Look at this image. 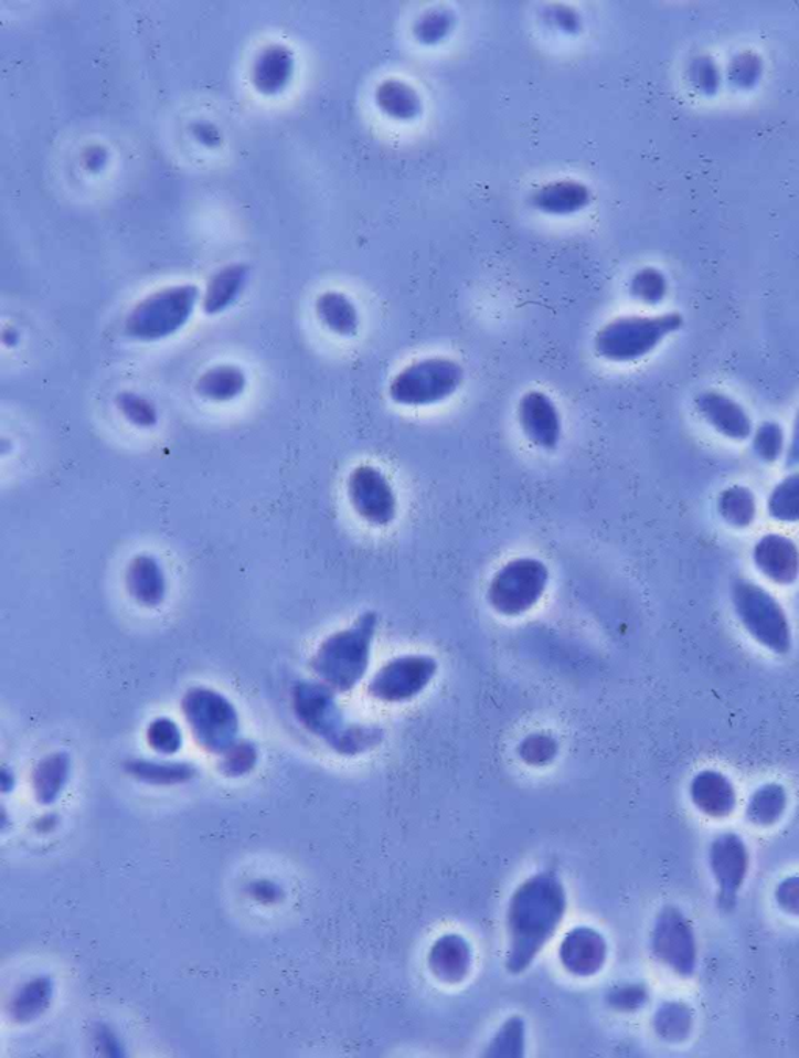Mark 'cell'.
<instances>
[{
	"instance_id": "1",
	"label": "cell",
	"mask_w": 799,
	"mask_h": 1058,
	"mask_svg": "<svg viewBox=\"0 0 799 1058\" xmlns=\"http://www.w3.org/2000/svg\"><path fill=\"white\" fill-rule=\"evenodd\" d=\"M684 324L678 313L665 315H629L603 325L594 338L599 358L614 364H631L653 353L670 335Z\"/></svg>"
},
{
	"instance_id": "2",
	"label": "cell",
	"mask_w": 799,
	"mask_h": 1058,
	"mask_svg": "<svg viewBox=\"0 0 799 1058\" xmlns=\"http://www.w3.org/2000/svg\"><path fill=\"white\" fill-rule=\"evenodd\" d=\"M466 370L454 358L428 357L409 362L391 378L387 394L402 408H432L448 402L462 388Z\"/></svg>"
},
{
	"instance_id": "3",
	"label": "cell",
	"mask_w": 799,
	"mask_h": 1058,
	"mask_svg": "<svg viewBox=\"0 0 799 1058\" xmlns=\"http://www.w3.org/2000/svg\"><path fill=\"white\" fill-rule=\"evenodd\" d=\"M734 611L746 633L775 655L791 648L789 617L778 600L754 581L738 578L731 588Z\"/></svg>"
},
{
	"instance_id": "4",
	"label": "cell",
	"mask_w": 799,
	"mask_h": 1058,
	"mask_svg": "<svg viewBox=\"0 0 799 1058\" xmlns=\"http://www.w3.org/2000/svg\"><path fill=\"white\" fill-rule=\"evenodd\" d=\"M182 709L195 742L210 753L222 755L237 743L239 716L224 695L195 687L184 695Z\"/></svg>"
},
{
	"instance_id": "5",
	"label": "cell",
	"mask_w": 799,
	"mask_h": 1058,
	"mask_svg": "<svg viewBox=\"0 0 799 1058\" xmlns=\"http://www.w3.org/2000/svg\"><path fill=\"white\" fill-rule=\"evenodd\" d=\"M198 287H166L145 298L128 316L126 328L139 341H158L184 327L198 304Z\"/></svg>"
},
{
	"instance_id": "6",
	"label": "cell",
	"mask_w": 799,
	"mask_h": 1058,
	"mask_svg": "<svg viewBox=\"0 0 799 1058\" xmlns=\"http://www.w3.org/2000/svg\"><path fill=\"white\" fill-rule=\"evenodd\" d=\"M367 645V634L361 626L341 631L323 642L312 659V668L334 689H352L364 675Z\"/></svg>"
},
{
	"instance_id": "7",
	"label": "cell",
	"mask_w": 799,
	"mask_h": 1058,
	"mask_svg": "<svg viewBox=\"0 0 799 1058\" xmlns=\"http://www.w3.org/2000/svg\"><path fill=\"white\" fill-rule=\"evenodd\" d=\"M354 512L367 523L386 527L397 516V497L383 470L372 464L354 467L347 482Z\"/></svg>"
},
{
	"instance_id": "8",
	"label": "cell",
	"mask_w": 799,
	"mask_h": 1058,
	"mask_svg": "<svg viewBox=\"0 0 799 1058\" xmlns=\"http://www.w3.org/2000/svg\"><path fill=\"white\" fill-rule=\"evenodd\" d=\"M548 581L545 564L533 558L509 562L496 574L491 584V600L507 611L526 610L541 599Z\"/></svg>"
},
{
	"instance_id": "9",
	"label": "cell",
	"mask_w": 799,
	"mask_h": 1058,
	"mask_svg": "<svg viewBox=\"0 0 799 1058\" xmlns=\"http://www.w3.org/2000/svg\"><path fill=\"white\" fill-rule=\"evenodd\" d=\"M518 422L525 440L533 447L554 452L563 441V415L552 396L541 389H531L520 396Z\"/></svg>"
},
{
	"instance_id": "10",
	"label": "cell",
	"mask_w": 799,
	"mask_h": 1058,
	"mask_svg": "<svg viewBox=\"0 0 799 1058\" xmlns=\"http://www.w3.org/2000/svg\"><path fill=\"white\" fill-rule=\"evenodd\" d=\"M693 403L700 417L720 436L733 442L752 440L754 431L752 415L726 392L709 389V391L700 392Z\"/></svg>"
},
{
	"instance_id": "11",
	"label": "cell",
	"mask_w": 799,
	"mask_h": 1058,
	"mask_svg": "<svg viewBox=\"0 0 799 1058\" xmlns=\"http://www.w3.org/2000/svg\"><path fill=\"white\" fill-rule=\"evenodd\" d=\"M292 706L297 718L312 734L323 737L331 743L339 734L338 708L333 695L315 683H299L292 690Z\"/></svg>"
},
{
	"instance_id": "12",
	"label": "cell",
	"mask_w": 799,
	"mask_h": 1058,
	"mask_svg": "<svg viewBox=\"0 0 799 1058\" xmlns=\"http://www.w3.org/2000/svg\"><path fill=\"white\" fill-rule=\"evenodd\" d=\"M757 572L773 584L791 585L799 578V548L787 536L768 532L753 548Z\"/></svg>"
},
{
	"instance_id": "13",
	"label": "cell",
	"mask_w": 799,
	"mask_h": 1058,
	"mask_svg": "<svg viewBox=\"0 0 799 1058\" xmlns=\"http://www.w3.org/2000/svg\"><path fill=\"white\" fill-rule=\"evenodd\" d=\"M590 189L582 181L557 180L536 189L531 195L534 208L545 214L571 215L589 207Z\"/></svg>"
},
{
	"instance_id": "14",
	"label": "cell",
	"mask_w": 799,
	"mask_h": 1058,
	"mask_svg": "<svg viewBox=\"0 0 799 1058\" xmlns=\"http://www.w3.org/2000/svg\"><path fill=\"white\" fill-rule=\"evenodd\" d=\"M126 584L131 599L145 607L160 606L166 596V576L160 562L139 554L128 565Z\"/></svg>"
},
{
	"instance_id": "15",
	"label": "cell",
	"mask_w": 799,
	"mask_h": 1058,
	"mask_svg": "<svg viewBox=\"0 0 799 1058\" xmlns=\"http://www.w3.org/2000/svg\"><path fill=\"white\" fill-rule=\"evenodd\" d=\"M691 796L701 812L714 818L729 815L737 803L736 790L729 780L712 770L696 774L692 781Z\"/></svg>"
},
{
	"instance_id": "16",
	"label": "cell",
	"mask_w": 799,
	"mask_h": 1058,
	"mask_svg": "<svg viewBox=\"0 0 799 1058\" xmlns=\"http://www.w3.org/2000/svg\"><path fill=\"white\" fill-rule=\"evenodd\" d=\"M712 868L722 890L723 902L731 901L744 880L746 856L744 845L734 835H725L712 849Z\"/></svg>"
},
{
	"instance_id": "17",
	"label": "cell",
	"mask_w": 799,
	"mask_h": 1058,
	"mask_svg": "<svg viewBox=\"0 0 799 1058\" xmlns=\"http://www.w3.org/2000/svg\"><path fill=\"white\" fill-rule=\"evenodd\" d=\"M71 776V758L54 753L38 763L32 776L33 793L38 803L51 806L62 796Z\"/></svg>"
},
{
	"instance_id": "18",
	"label": "cell",
	"mask_w": 799,
	"mask_h": 1058,
	"mask_svg": "<svg viewBox=\"0 0 799 1058\" xmlns=\"http://www.w3.org/2000/svg\"><path fill=\"white\" fill-rule=\"evenodd\" d=\"M294 71L291 52L281 45L266 49L256 60L254 67V83L264 94L280 93L289 81Z\"/></svg>"
},
{
	"instance_id": "19",
	"label": "cell",
	"mask_w": 799,
	"mask_h": 1058,
	"mask_svg": "<svg viewBox=\"0 0 799 1058\" xmlns=\"http://www.w3.org/2000/svg\"><path fill=\"white\" fill-rule=\"evenodd\" d=\"M375 102L384 115L391 119L408 120L417 119L422 112V100L417 91L409 83L390 78L380 83L375 91Z\"/></svg>"
},
{
	"instance_id": "20",
	"label": "cell",
	"mask_w": 799,
	"mask_h": 1058,
	"mask_svg": "<svg viewBox=\"0 0 799 1058\" xmlns=\"http://www.w3.org/2000/svg\"><path fill=\"white\" fill-rule=\"evenodd\" d=\"M316 311L320 322L326 325L328 330L342 338H352L360 328V313L354 306L352 298L338 290H328L318 298Z\"/></svg>"
},
{
	"instance_id": "21",
	"label": "cell",
	"mask_w": 799,
	"mask_h": 1058,
	"mask_svg": "<svg viewBox=\"0 0 799 1058\" xmlns=\"http://www.w3.org/2000/svg\"><path fill=\"white\" fill-rule=\"evenodd\" d=\"M54 997V982L51 977H35L18 990L11 1001V1016L14 1022L30 1023L47 1011Z\"/></svg>"
},
{
	"instance_id": "22",
	"label": "cell",
	"mask_w": 799,
	"mask_h": 1058,
	"mask_svg": "<svg viewBox=\"0 0 799 1058\" xmlns=\"http://www.w3.org/2000/svg\"><path fill=\"white\" fill-rule=\"evenodd\" d=\"M247 267L241 264L224 267L211 278L209 289H206L205 311L209 315H217L228 308L239 296L244 285H246Z\"/></svg>"
},
{
	"instance_id": "23",
	"label": "cell",
	"mask_w": 799,
	"mask_h": 1058,
	"mask_svg": "<svg viewBox=\"0 0 799 1058\" xmlns=\"http://www.w3.org/2000/svg\"><path fill=\"white\" fill-rule=\"evenodd\" d=\"M246 375L236 366H217L203 373L198 383L199 394L211 402H230L246 389Z\"/></svg>"
},
{
	"instance_id": "24",
	"label": "cell",
	"mask_w": 799,
	"mask_h": 1058,
	"mask_svg": "<svg viewBox=\"0 0 799 1058\" xmlns=\"http://www.w3.org/2000/svg\"><path fill=\"white\" fill-rule=\"evenodd\" d=\"M717 511L729 527L746 529L752 527L757 516L756 495L748 487L736 485L720 494Z\"/></svg>"
},
{
	"instance_id": "25",
	"label": "cell",
	"mask_w": 799,
	"mask_h": 1058,
	"mask_svg": "<svg viewBox=\"0 0 799 1058\" xmlns=\"http://www.w3.org/2000/svg\"><path fill=\"white\" fill-rule=\"evenodd\" d=\"M126 769L135 780L150 785L184 784L198 773L195 766L187 762L131 761Z\"/></svg>"
},
{
	"instance_id": "26",
	"label": "cell",
	"mask_w": 799,
	"mask_h": 1058,
	"mask_svg": "<svg viewBox=\"0 0 799 1058\" xmlns=\"http://www.w3.org/2000/svg\"><path fill=\"white\" fill-rule=\"evenodd\" d=\"M770 519L779 523H799V470L787 475L773 487L767 500Z\"/></svg>"
},
{
	"instance_id": "27",
	"label": "cell",
	"mask_w": 799,
	"mask_h": 1058,
	"mask_svg": "<svg viewBox=\"0 0 799 1058\" xmlns=\"http://www.w3.org/2000/svg\"><path fill=\"white\" fill-rule=\"evenodd\" d=\"M786 431L781 423L767 421L757 425L753 431L752 445L754 455L765 464L778 463L782 456H786L787 449Z\"/></svg>"
},
{
	"instance_id": "28",
	"label": "cell",
	"mask_w": 799,
	"mask_h": 1058,
	"mask_svg": "<svg viewBox=\"0 0 799 1058\" xmlns=\"http://www.w3.org/2000/svg\"><path fill=\"white\" fill-rule=\"evenodd\" d=\"M786 803V792H784L781 785H764L754 793L752 801H749V818L759 823V825H770L782 815Z\"/></svg>"
},
{
	"instance_id": "29",
	"label": "cell",
	"mask_w": 799,
	"mask_h": 1058,
	"mask_svg": "<svg viewBox=\"0 0 799 1058\" xmlns=\"http://www.w3.org/2000/svg\"><path fill=\"white\" fill-rule=\"evenodd\" d=\"M455 19L450 11L436 9L422 14L414 25V36L422 44H439L454 29Z\"/></svg>"
},
{
	"instance_id": "30",
	"label": "cell",
	"mask_w": 799,
	"mask_h": 1058,
	"mask_svg": "<svg viewBox=\"0 0 799 1058\" xmlns=\"http://www.w3.org/2000/svg\"><path fill=\"white\" fill-rule=\"evenodd\" d=\"M147 742L157 753L172 755L179 753L182 748L183 734L175 721L168 717H160L149 724Z\"/></svg>"
},
{
	"instance_id": "31",
	"label": "cell",
	"mask_w": 799,
	"mask_h": 1058,
	"mask_svg": "<svg viewBox=\"0 0 799 1058\" xmlns=\"http://www.w3.org/2000/svg\"><path fill=\"white\" fill-rule=\"evenodd\" d=\"M667 289H669V285H667L665 275L661 271L654 269V267H646V269L637 272L631 279L632 296L647 305H658L659 301H662Z\"/></svg>"
},
{
	"instance_id": "32",
	"label": "cell",
	"mask_w": 799,
	"mask_h": 1058,
	"mask_svg": "<svg viewBox=\"0 0 799 1058\" xmlns=\"http://www.w3.org/2000/svg\"><path fill=\"white\" fill-rule=\"evenodd\" d=\"M256 762H258V750L254 743L251 742H237L233 744L227 753L222 754V761L219 763V769L230 777H239L244 776L248 772L255 769Z\"/></svg>"
},
{
	"instance_id": "33",
	"label": "cell",
	"mask_w": 799,
	"mask_h": 1058,
	"mask_svg": "<svg viewBox=\"0 0 799 1058\" xmlns=\"http://www.w3.org/2000/svg\"><path fill=\"white\" fill-rule=\"evenodd\" d=\"M116 403H118L120 413L137 426L150 429L158 422L157 410L145 396L134 394V392H122L116 399Z\"/></svg>"
},
{
	"instance_id": "34",
	"label": "cell",
	"mask_w": 799,
	"mask_h": 1058,
	"mask_svg": "<svg viewBox=\"0 0 799 1058\" xmlns=\"http://www.w3.org/2000/svg\"><path fill=\"white\" fill-rule=\"evenodd\" d=\"M548 19L553 25L565 33H576L582 29V19L571 7L556 6L548 10Z\"/></svg>"
},
{
	"instance_id": "35",
	"label": "cell",
	"mask_w": 799,
	"mask_h": 1058,
	"mask_svg": "<svg viewBox=\"0 0 799 1058\" xmlns=\"http://www.w3.org/2000/svg\"><path fill=\"white\" fill-rule=\"evenodd\" d=\"M784 466L795 470L799 468V406L797 414H795L793 423H791V431L789 441H787L786 456H784Z\"/></svg>"
},
{
	"instance_id": "36",
	"label": "cell",
	"mask_w": 799,
	"mask_h": 1058,
	"mask_svg": "<svg viewBox=\"0 0 799 1058\" xmlns=\"http://www.w3.org/2000/svg\"><path fill=\"white\" fill-rule=\"evenodd\" d=\"M251 890L256 901L263 902V904H277L283 898L281 888L277 884L270 882V880H258L252 886Z\"/></svg>"
},
{
	"instance_id": "37",
	"label": "cell",
	"mask_w": 799,
	"mask_h": 1058,
	"mask_svg": "<svg viewBox=\"0 0 799 1058\" xmlns=\"http://www.w3.org/2000/svg\"><path fill=\"white\" fill-rule=\"evenodd\" d=\"M96 1040L97 1049L104 1056L108 1057H118L122 1056V1048H120V1043L116 1040L115 1034L108 1029V1027L99 1026L96 1029Z\"/></svg>"
},
{
	"instance_id": "38",
	"label": "cell",
	"mask_w": 799,
	"mask_h": 1058,
	"mask_svg": "<svg viewBox=\"0 0 799 1058\" xmlns=\"http://www.w3.org/2000/svg\"><path fill=\"white\" fill-rule=\"evenodd\" d=\"M779 904L789 912L799 913V879L786 880L778 890Z\"/></svg>"
},
{
	"instance_id": "39",
	"label": "cell",
	"mask_w": 799,
	"mask_h": 1058,
	"mask_svg": "<svg viewBox=\"0 0 799 1058\" xmlns=\"http://www.w3.org/2000/svg\"><path fill=\"white\" fill-rule=\"evenodd\" d=\"M194 131L200 141L203 144H209V146H216V144L221 141L216 128L209 126V124H200V126L195 127Z\"/></svg>"
},
{
	"instance_id": "40",
	"label": "cell",
	"mask_w": 799,
	"mask_h": 1058,
	"mask_svg": "<svg viewBox=\"0 0 799 1058\" xmlns=\"http://www.w3.org/2000/svg\"><path fill=\"white\" fill-rule=\"evenodd\" d=\"M14 787V776L10 774L9 770H3L2 773V790L3 793H9L11 789Z\"/></svg>"
}]
</instances>
